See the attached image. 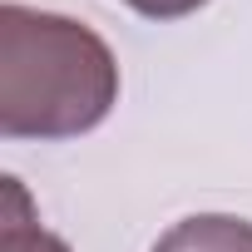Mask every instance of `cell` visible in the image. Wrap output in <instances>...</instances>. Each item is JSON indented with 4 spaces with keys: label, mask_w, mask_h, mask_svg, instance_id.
Segmentation results:
<instances>
[{
    "label": "cell",
    "mask_w": 252,
    "mask_h": 252,
    "mask_svg": "<svg viewBox=\"0 0 252 252\" xmlns=\"http://www.w3.org/2000/svg\"><path fill=\"white\" fill-rule=\"evenodd\" d=\"M5 198H10V213L0 218V252H69L64 237H55L50 227L30 218V198L20 178H5Z\"/></svg>",
    "instance_id": "cell-3"
},
{
    "label": "cell",
    "mask_w": 252,
    "mask_h": 252,
    "mask_svg": "<svg viewBox=\"0 0 252 252\" xmlns=\"http://www.w3.org/2000/svg\"><path fill=\"white\" fill-rule=\"evenodd\" d=\"M119 104V60L74 15L0 5V134L79 139Z\"/></svg>",
    "instance_id": "cell-1"
},
{
    "label": "cell",
    "mask_w": 252,
    "mask_h": 252,
    "mask_svg": "<svg viewBox=\"0 0 252 252\" xmlns=\"http://www.w3.org/2000/svg\"><path fill=\"white\" fill-rule=\"evenodd\" d=\"M129 10H139L144 20H183L193 10H203L208 0H124Z\"/></svg>",
    "instance_id": "cell-4"
},
{
    "label": "cell",
    "mask_w": 252,
    "mask_h": 252,
    "mask_svg": "<svg viewBox=\"0 0 252 252\" xmlns=\"http://www.w3.org/2000/svg\"><path fill=\"white\" fill-rule=\"evenodd\" d=\"M154 252H252V222L232 213H193L173 222Z\"/></svg>",
    "instance_id": "cell-2"
}]
</instances>
